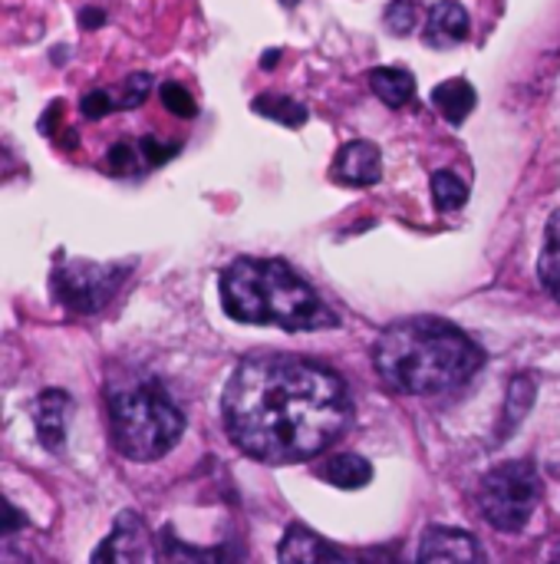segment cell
<instances>
[{"label": "cell", "mask_w": 560, "mask_h": 564, "mask_svg": "<svg viewBox=\"0 0 560 564\" xmlns=\"http://www.w3.org/2000/svg\"><path fill=\"white\" fill-rule=\"evenodd\" d=\"M231 443L267 466L327 453L353 420L347 383L323 364L294 354H251L221 397Z\"/></svg>", "instance_id": "obj_1"}, {"label": "cell", "mask_w": 560, "mask_h": 564, "mask_svg": "<svg viewBox=\"0 0 560 564\" xmlns=\"http://www.w3.org/2000/svg\"><path fill=\"white\" fill-rule=\"evenodd\" d=\"M373 364L389 390L432 397L469 383L485 367V350L442 317H406L380 334Z\"/></svg>", "instance_id": "obj_2"}, {"label": "cell", "mask_w": 560, "mask_h": 564, "mask_svg": "<svg viewBox=\"0 0 560 564\" xmlns=\"http://www.w3.org/2000/svg\"><path fill=\"white\" fill-rule=\"evenodd\" d=\"M221 307L238 324L281 327L290 334L337 327L323 297L281 258H238L218 281Z\"/></svg>", "instance_id": "obj_3"}, {"label": "cell", "mask_w": 560, "mask_h": 564, "mask_svg": "<svg viewBox=\"0 0 560 564\" xmlns=\"http://www.w3.org/2000/svg\"><path fill=\"white\" fill-rule=\"evenodd\" d=\"M106 413L116 449L132 463L168 456L185 433V416L158 380H112L106 387Z\"/></svg>", "instance_id": "obj_4"}, {"label": "cell", "mask_w": 560, "mask_h": 564, "mask_svg": "<svg viewBox=\"0 0 560 564\" xmlns=\"http://www.w3.org/2000/svg\"><path fill=\"white\" fill-rule=\"evenodd\" d=\"M541 502V476L531 459L502 463L479 486V509L498 532H521Z\"/></svg>", "instance_id": "obj_5"}, {"label": "cell", "mask_w": 560, "mask_h": 564, "mask_svg": "<svg viewBox=\"0 0 560 564\" xmlns=\"http://www.w3.org/2000/svg\"><path fill=\"white\" fill-rule=\"evenodd\" d=\"M59 268L50 278L53 301L63 304L73 314H96L102 311L135 268V261H116V264H99V261H63L56 254Z\"/></svg>", "instance_id": "obj_6"}, {"label": "cell", "mask_w": 560, "mask_h": 564, "mask_svg": "<svg viewBox=\"0 0 560 564\" xmlns=\"http://www.w3.org/2000/svg\"><path fill=\"white\" fill-rule=\"evenodd\" d=\"M158 558V552H152V539L142 525V519L135 512H122L116 519L112 535L92 552V562H152Z\"/></svg>", "instance_id": "obj_7"}, {"label": "cell", "mask_w": 560, "mask_h": 564, "mask_svg": "<svg viewBox=\"0 0 560 564\" xmlns=\"http://www.w3.org/2000/svg\"><path fill=\"white\" fill-rule=\"evenodd\" d=\"M333 178L343 182V185H353V188H363V185H376L383 178V155L373 142L366 139H353L347 142L337 159H333Z\"/></svg>", "instance_id": "obj_8"}, {"label": "cell", "mask_w": 560, "mask_h": 564, "mask_svg": "<svg viewBox=\"0 0 560 564\" xmlns=\"http://www.w3.org/2000/svg\"><path fill=\"white\" fill-rule=\"evenodd\" d=\"M419 562H485V555L469 532L436 525L422 535Z\"/></svg>", "instance_id": "obj_9"}, {"label": "cell", "mask_w": 560, "mask_h": 564, "mask_svg": "<svg viewBox=\"0 0 560 564\" xmlns=\"http://www.w3.org/2000/svg\"><path fill=\"white\" fill-rule=\"evenodd\" d=\"M66 416H69V397L63 390H43L33 403V423L43 449L59 453L66 443Z\"/></svg>", "instance_id": "obj_10"}, {"label": "cell", "mask_w": 560, "mask_h": 564, "mask_svg": "<svg viewBox=\"0 0 560 564\" xmlns=\"http://www.w3.org/2000/svg\"><path fill=\"white\" fill-rule=\"evenodd\" d=\"M281 562L290 564H317V562H343L347 555L340 549H333L327 539H320L317 532L304 529V525H290L284 532V542H281V552H277Z\"/></svg>", "instance_id": "obj_11"}, {"label": "cell", "mask_w": 560, "mask_h": 564, "mask_svg": "<svg viewBox=\"0 0 560 564\" xmlns=\"http://www.w3.org/2000/svg\"><path fill=\"white\" fill-rule=\"evenodd\" d=\"M469 13L462 3L455 0H439L432 10H429V20H426V43L429 46H455L469 36Z\"/></svg>", "instance_id": "obj_12"}, {"label": "cell", "mask_w": 560, "mask_h": 564, "mask_svg": "<svg viewBox=\"0 0 560 564\" xmlns=\"http://www.w3.org/2000/svg\"><path fill=\"white\" fill-rule=\"evenodd\" d=\"M432 102H436V109H439L452 126H462V122L469 119V112L479 106V93H475V86H472L469 79L455 76V79L439 83V86L432 89Z\"/></svg>", "instance_id": "obj_13"}, {"label": "cell", "mask_w": 560, "mask_h": 564, "mask_svg": "<svg viewBox=\"0 0 560 564\" xmlns=\"http://www.w3.org/2000/svg\"><path fill=\"white\" fill-rule=\"evenodd\" d=\"M317 476L323 482L337 486V489H363L373 479V466L356 453H343V456H333V459L320 463Z\"/></svg>", "instance_id": "obj_14"}, {"label": "cell", "mask_w": 560, "mask_h": 564, "mask_svg": "<svg viewBox=\"0 0 560 564\" xmlns=\"http://www.w3.org/2000/svg\"><path fill=\"white\" fill-rule=\"evenodd\" d=\"M370 86L386 106H406L416 96V76L406 66H380L370 73Z\"/></svg>", "instance_id": "obj_15"}, {"label": "cell", "mask_w": 560, "mask_h": 564, "mask_svg": "<svg viewBox=\"0 0 560 564\" xmlns=\"http://www.w3.org/2000/svg\"><path fill=\"white\" fill-rule=\"evenodd\" d=\"M535 397H538V383L531 377H515L512 380V390H508V403H505V420L498 426V440H508L521 423L525 416L531 413L535 406Z\"/></svg>", "instance_id": "obj_16"}, {"label": "cell", "mask_w": 560, "mask_h": 564, "mask_svg": "<svg viewBox=\"0 0 560 564\" xmlns=\"http://www.w3.org/2000/svg\"><path fill=\"white\" fill-rule=\"evenodd\" d=\"M251 109L261 112L264 119H274V122L287 126V129H300V126H307V119H310L307 106H300L297 99L281 96V93H264V96H257V99L251 102Z\"/></svg>", "instance_id": "obj_17"}, {"label": "cell", "mask_w": 560, "mask_h": 564, "mask_svg": "<svg viewBox=\"0 0 560 564\" xmlns=\"http://www.w3.org/2000/svg\"><path fill=\"white\" fill-rule=\"evenodd\" d=\"M538 274H541L545 291L560 304V212H554L551 221H548V235H545V251H541V261H538Z\"/></svg>", "instance_id": "obj_18"}, {"label": "cell", "mask_w": 560, "mask_h": 564, "mask_svg": "<svg viewBox=\"0 0 560 564\" xmlns=\"http://www.w3.org/2000/svg\"><path fill=\"white\" fill-rule=\"evenodd\" d=\"M432 198L442 212H455L469 202V185L455 172H436L432 175Z\"/></svg>", "instance_id": "obj_19"}, {"label": "cell", "mask_w": 560, "mask_h": 564, "mask_svg": "<svg viewBox=\"0 0 560 564\" xmlns=\"http://www.w3.org/2000/svg\"><path fill=\"white\" fill-rule=\"evenodd\" d=\"M416 23H419V7H416V0H393V3H389V10H386V26H389L393 33L406 36V33L416 30Z\"/></svg>", "instance_id": "obj_20"}, {"label": "cell", "mask_w": 560, "mask_h": 564, "mask_svg": "<svg viewBox=\"0 0 560 564\" xmlns=\"http://www.w3.org/2000/svg\"><path fill=\"white\" fill-rule=\"evenodd\" d=\"M158 96H162L165 109H168V112H175V116H182V119H191V116L198 112V106H195L191 93H188L182 83H165Z\"/></svg>", "instance_id": "obj_21"}, {"label": "cell", "mask_w": 560, "mask_h": 564, "mask_svg": "<svg viewBox=\"0 0 560 564\" xmlns=\"http://www.w3.org/2000/svg\"><path fill=\"white\" fill-rule=\"evenodd\" d=\"M149 93H152V76H149V73H132V76L125 79V96L119 99V106H122V109L142 106V102L149 99Z\"/></svg>", "instance_id": "obj_22"}, {"label": "cell", "mask_w": 560, "mask_h": 564, "mask_svg": "<svg viewBox=\"0 0 560 564\" xmlns=\"http://www.w3.org/2000/svg\"><path fill=\"white\" fill-rule=\"evenodd\" d=\"M79 109H83V116H86V119H102L106 112L122 109V106H119V99H112V93L96 89V93H86V96H83Z\"/></svg>", "instance_id": "obj_23"}, {"label": "cell", "mask_w": 560, "mask_h": 564, "mask_svg": "<svg viewBox=\"0 0 560 564\" xmlns=\"http://www.w3.org/2000/svg\"><path fill=\"white\" fill-rule=\"evenodd\" d=\"M109 169L116 172V175H122V172H132L135 169V155H132V145H125V142H119V145H112L109 149Z\"/></svg>", "instance_id": "obj_24"}, {"label": "cell", "mask_w": 560, "mask_h": 564, "mask_svg": "<svg viewBox=\"0 0 560 564\" xmlns=\"http://www.w3.org/2000/svg\"><path fill=\"white\" fill-rule=\"evenodd\" d=\"M139 149H142V155H145V162H149V165H162L165 159H172V155L178 152V145L162 149V142H155L152 135H145V139L139 142Z\"/></svg>", "instance_id": "obj_25"}, {"label": "cell", "mask_w": 560, "mask_h": 564, "mask_svg": "<svg viewBox=\"0 0 560 564\" xmlns=\"http://www.w3.org/2000/svg\"><path fill=\"white\" fill-rule=\"evenodd\" d=\"M102 23H106V10H99V7H86V10H79V26L96 30V26H102Z\"/></svg>", "instance_id": "obj_26"}, {"label": "cell", "mask_w": 560, "mask_h": 564, "mask_svg": "<svg viewBox=\"0 0 560 564\" xmlns=\"http://www.w3.org/2000/svg\"><path fill=\"white\" fill-rule=\"evenodd\" d=\"M20 525H26V516H20V509L13 506V502H7V519H3V535H13Z\"/></svg>", "instance_id": "obj_27"}, {"label": "cell", "mask_w": 560, "mask_h": 564, "mask_svg": "<svg viewBox=\"0 0 560 564\" xmlns=\"http://www.w3.org/2000/svg\"><path fill=\"white\" fill-rule=\"evenodd\" d=\"M277 59H281V50H267V53L261 56V66H264V69H274Z\"/></svg>", "instance_id": "obj_28"}, {"label": "cell", "mask_w": 560, "mask_h": 564, "mask_svg": "<svg viewBox=\"0 0 560 564\" xmlns=\"http://www.w3.org/2000/svg\"><path fill=\"white\" fill-rule=\"evenodd\" d=\"M284 7H294V3H300V0H281Z\"/></svg>", "instance_id": "obj_29"}]
</instances>
